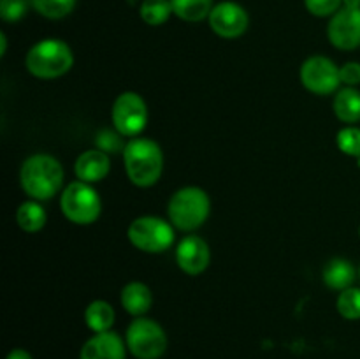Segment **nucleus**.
I'll use <instances>...</instances> for the list:
<instances>
[{
	"label": "nucleus",
	"mask_w": 360,
	"mask_h": 359,
	"mask_svg": "<svg viewBox=\"0 0 360 359\" xmlns=\"http://www.w3.org/2000/svg\"><path fill=\"white\" fill-rule=\"evenodd\" d=\"M125 172L134 185L146 189L160 180L164 171V153L160 144L148 137H132L123 150Z\"/></svg>",
	"instance_id": "obj_1"
},
{
	"label": "nucleus",
	"mask_w": 360,
	"mask_h": 359,
	"mask_svg": "<svg viewBox=\"0 0 360 359\" xmlns=\"http://www.w3.org/2000/svg\"><path fill=\"white\" fill-rule=\"evenodd\" d=\"M21 189L35 201H48L62 189L63 168L48 153L30 155L20 171Z\"/></svg>",
	"instance_id": "obj_2"
},
{
	"label": "nucleus",
	"mask_w": 360,
	"mask_h": 359,
	"mask_svg": "<svg viewBox=\"0 0 360 359\" xmlns=\"http://www.w3.org/2000/svg\"><path fill=\"white\" fill-rule=\"evenodd\" d=\"M74 65V53L60 39H44L28 49L25 67L39 80H55L69 73Z\"/></svg>",
	"instance_id": "obj_3"
},
{
	"label": "nucleus",
	"mask_w": 360,
	"mask_h": 359,
	"mask_svg": "<svg viewBox=\"0 0 360 359\" xmlns=\"http://www.w3.org/2000/svg\"><path fill=\"white\" fill-rule=\"evenodd\" d=\"M211 211V201L206 190L200 187H183L176 190L167 204V215L171 224L179 231L192 232L207 220Z\"/></svg>",
	"instance_id": "obj_4"
},
{
	"label": "nucleus",
	"mask_w": 360,
	"mask_h": 359,
	"mask_svg": "<svg viewBox=\"0 0 360 359\" xmlns=\"http://www.w3.org/2000/svg\"><path fill=\"white\" fill-rule=\"evenodd\" d=\"M60 208L67 220L77 225H90L101 217L102 201L91 183L81 180L69 183L60 197Z\"/></svg>",
	"instance_id": "obj_5"
},
{
	"label": "nucleus",
	"mask_w": 360,
	"mask_h": 359,
	"mask_svg": "<svg viewBox=\"0 0 360 359\" xmlns=\"http://www.w3.org/2000/svg\"><path fill=\"white\" fill-rule=\"evenodd\" d=\"M127 348L137 359H160L167 351L164 327L148 317H136L127 327Z\"/></svg>",
	"instance_id": "obj_6"
},
{
	"label": "nucleus",
	"mask_w": 360,
	"mask_h": 359,
	"mask_svg": "<svg viewBox=\"0 0 360 359\" xmlns=\"http://www.w3.org/2000/svg\"><path fill=\"white\" fill-rule=\"evenodd\" d=\"M127 236L136 248L148 253H162L174 243V225L160 217L144 215L130 222Z\"/></svg>",
	"instance_id": "obj_7"
},
{
	"label": "nucleus",
	"mask_w": 360,
	"mask_h": 359,
	"mask_svg": "<svg viewBox=\"0 0 360 359\" xmlns=\"http://www.w3.org/2000/svg\"><path fill=\"white\" fill-rule=\"evenodd\" d=\"M112 125L123 137H137L148 123V106L136 92H123L111 109Z\"/></svg>",
	"instance_id": "obj_8"
},
{
	"label": "nucleus",
	"mask_w": 360,
	"mask_h": 359,
	"mask_svg": "<svg viewBox=\"0 0 360 359\" xmlns=\"http://www.w3.org/2000/svg\"><path fill=\"white\" fill-rule=\"evenodd\" d=\"M301 81L306 90L316 95L334 94L341 84L340 67L327 56H309L301 67Z\"/></svg>",
	"instance_id": "obj_9"
},
{
	"label": "nucleus",
	"mask_w": 360,
	"mask_h": 359,
	"mask_svg": "<svg viewBox=\"0 0 360 359\" xmlns=\"http://www.w3.org/2000/svg\"><path fill=\"white\" fill-rule=\"evenodd\" d=\"M327 35L334 48L352 51L360 46V9L341 7L329 21Z\"/></svg>",
	"instance_id": "obj_10"
},
{
	"label": "nucleus",
	"mask_w": 360,
	"mask_h": 359,
	"mask_svg": "<svg viewBox=\"0 0 360 359\" xmlns=\"http://www.w3.org/2000/svg\"><path fill=\"white\" fill-rule=\"evenodd\" d=\"M210 27L224 39H238L246 32L250 23L245 7L236 2H220L210 14Z\"/></svg>",
	"instance_id": "obj_11"
},
{
	"label": "nucleus",
	"mask_w": 360,
	"mask_h": 359,
	"mask_svg": "<svg viewBox=\"0 0 360 359\" xmlns=\"http://www.w3.org/2000/svg\"><path fill=\"white\" fill-rule=\"evenodd\" d=\"M211 263L210 245L200 236L190 234L179 241L176 248V264L186 275H200Z\"/></svg>",
	"instance_id": "obj_12"
},
{
	"label": "nucleus",
	"mask_w": 360,
	"mask_h": 359,
	"mask_svg": "<svg viewBox=\"0 0 360 359\" xmlns=\"http://www.w3.org/2000/svg\"><path fill=\"white\" fill-rule=\"evenodd\" d=\"M127 341L115 331L95 333L81 347L79 359H125Z\"/></svg>",
	"instance_id": "obj_13"
},
{
	"label": "nucleus",
	"mask_w": 360,
	"mask_h": 359,
	"mask_svg": "<svg viewBox=\"0 0 360 359\" xmlns=\"http://www.w3.org/2000/svg\"><path fill=\"white\" fill-rule=\"evenodd\" d=\"M109 171H111L109 155L105 151L98 150V148L83 151L76 158V164H74V172H76L77 180L84 183L101 182L109 175Z\"/></svg>",
	"instance_id": "obj_14"
},
{
	"label": "nucleus",
	"mask_w": 360,
	"mask_h": 359,
	"mask_svg": "<svg viewBox=\"0 0 360 359\" xmlns=\"http://www.w3.org/2000/svg\"><path fill=\"white\" fill-rule=\"evenodd\" d=\"M120 301L125 312L134 317H144V313L150 312L153 305V294L151 289L143 282H130L122 289Z\"/></svg>",
	"instance_id": "obj_15"
},
{
	"label": "nucleus",
	"mask_w": 360,
	"mask_h": 359,
	"mask_svg": "<svg viewBox=\"0 0 360 359\" xmlns=\"http://www.w3.org/2000/svg\"><path fill=\"white\" fill-rule=\"evenodd\" d=\"M355 275L357 271H355L354 264L341 257L330 259L323 267V282L327 287L334 289V291H345V289L352 287L355 282Z\"/></svg>",
	"instance_id": "obj_16"
},
{
	"label": "nucleus",
	"mask_w": 360,
	"mask_h": 359,
	"mask_svg": "<svg viewBox=\"0 0 360 359\" xmlns=\"http://www.w3.org/2000/svg\"><path fill=\"white\" fill-rule=\"evenodd\" d=\"M334 115L343 123L360 122V92L355 87H347L340 90L333 102Z\"/></svg>",
	"instance_id": "obj_17"
},
{
	"label": "nucleus",
	"mask_w": 360,
	"mask_h": 359,
	"mask_svg": "<svg viewBox=\"0 0 360 359\" xmlns=\"http://www.w3.org/2000/svg\"><path fill=\"white\" fill-rule=\"evenodd\" d=\"M84 322L94 333L111 331L115 324V308L104 299H95L84 310Z\"/></svg>",
	"instance_id": "obj_18"
},
{
	"label": "nucleus",
	"mask_w": 360,
	"mask_h": 359,
	"mask_svg": "<svg viewBox=\"0 0 360 359\" xmlns=\"http://www.w3.org/2000/svg\"><path fill=\"white\" fill-rule=\"evenodd\" d=\"M48 215L39 201H25L16 210V222L25 232H37L46 225Z\"/></svg>",
	"instance_id": "obj_19"
},
{
	"label": "nucleus",
	"mask_w": 360,
	"mask_h": 359,
	"mask_svg": "<svg viewBox=\"0 0 360 359\" xmlns=\"http://www.w3.org/2000/svg\"><path fill=\"white\" fill-rule=\"evenodd\" d=\"M172 13L183 21H202L213 11V0H171Z\"/></svg>",
	"instance_id": "obj_20"
},
{
	"label": "nucleus",
	"mask_w": 360,
	"mask_h": 359,
	"mask_svg": "<svg viewBox=\"0 0 360 359\" xmlns=\"http://www.w3.org/2000/svg\"><path fill=\"white\" fill-rule=\"evenodd\" d=\"M139 14L144 23L158 27V25H164L174 13H172L171 0H143Z\"/></svg>",
	"instance_id": "obj_21"
},
{
	"label": "nucleus",
	"mask_w": 360,
	"mask_h": 359,
	"mask_svg": "<svg viewBox=\"0 0 360 359\" xmlns=\"http://www.w3.org/2000/svg\"><path fill=\"white\" fill-rule=\"evenodd\" d=\"M77 0H30L32 7L49 20H62L72 13Z\"/></svg>",
	"instance_id": "obj_22"
},
{
	"label": "nucleus",
	"mask_w": 360,
	"mask_h": 359,
	"mask_svg": "<svg viewBox=\"0 0 360 359\" xmlns=\"http://www.w3.org/2000/svg\"><path fill=\"white\" fill-rule=\"evenodd\" d=\"M336 308L340 315L347 320L360 319V289L348 287L340 292L336 301Z\"/></svg>",
	"instance_id": "obj_23"
},
{
	"label": "nucleus",
	"mask_w": 360,
	"mask_h": 359,
	"mask_svg": "<svg viewBox=\"0 0 360 359\" xmlns=\"http://www.w3.org/2000/svg\"><path fill=\"white\" fill-rule=\"evenodd\" d=\"M338 148L343 151L345 155L359 158L360 157V129L359 127L348 125L341 129L336 136Z\"/></svg>",
	"instance_id": "obj_24"
},
{
	"label": "nucleus",
	"mask_w": 360,
	"mask_h": 359,
	"mask_svg": "<svg viewBox=\"0 0 360 359\" xmlns=\"http://www.w3.org/2000/svg\"><path fill=\"white\" fill-rule=\"evenodd\" d=\"M30 0H0V18L7 23H16L27 14Z\"/></svg>",
	"instance_id": "obj_25"
},
{
	"label": "nucleus",
	"mask_w": 360,
	"mask_h": 359,
	"mask_svg": "<svg viewBox=\"0 0 360 359\" xmlns=\"http://www.w3.org/2000/svg\"><path fill=\"white\" fill-rule=\"evenodd\" d=\"M122 134L112 132V130L104 129L97 134V148L105 151V153H116V151L125 150V144L122 139Z\"/></svg>",
	"instance_id": "obj_26"
},
{
	"label": "nucleus",
	"mask_w": 360,
	"mask_h": 359,
	"mask_svg": "<svg viewBox=\"0 0 360 359\" xmlns=\"http://www.w3.org/2000/svg\"><path fill=\"white\" fill-rule=\"evenodd\" d=\"M304 6L313 16H334L343 7V0H304Z\"/></svg>",
	"instance_id": "obj_27"
},
{
	"label": "nucleus",
	"mask_w": 360,
	"mask_h": 359,
	"mask_svg": "<svg viewBox=\"0 0 360 359\" xmlns=\"http://www.w3.org/2000/svg\"><path fill=\"white\" fill-rule=\"evenodd\" d=\"M341 83L347 87H357L360 84V62H347L340 67Z\"/></svg>",
	"instance_id": "obj_28"
},
{
	"label": "nucleus",
	"mask_w": 360,
	"mask_h": 359,
	"mask_svg": "<svg viewBox=\"0 0 360 359\" xmlns=\"http://www.w3.org/2000/svg\"><path fill=\"white\" fill-rule=\"evenodd\" d=\"M6 359H32L30 352H27L25 348H13V351L7 354Z\"/></svg>",
	"instance_id": "obj_29"
},
{
	"label": "nucleus",
	"mask_w": 360,
	"mask_h": 359,
	"mask_svg": "<svg viewBox=\"0 0 360 359\" xmlns=\"http://www.w3.org/2000/svg\"><path fill=\"white\" fill-rule=\"evenodd\" d=\"M343 7H352V9H360V0H343Z\"/></svg>",
	"instance_id": "obj_30"
},
{
	"label": "nucleus",
	"mask_w": 360,
	"mask_h": 359,
	"mask_svg": "<svg viewBox=\"0 0 360 359\" xmlns=\"http://www.w3.org/2000/svg\"><path fill=\"white\" fill-rule=\"evenodd\" d=\"M0 42H2V49H0V55H6V51H7V37H6V34H0Z\"/></svg>",
	"instance_id": "obj_31"
},
{
	"label": "nucleus",
	"mask_w": 360,
	"mask_h": 359,
	"mask_svg": "<svg viewBox=\"0 0 360 359\" xmlns=\"http://www.w3.org/2000/svg\"><path fill=\"white\" fill-rule=\"evenodd\" d=\"M357 162H359V168H360V157L357 158Z\"/></svg>",
	"instance_id": "obj_32"
},
{
	"label": "nucleus",
	"mask_w": 360,
	"mask_h": 359,
	"mask_svg": "<svg viewBox=\"0 0 360 359\" xmlns=\"http://www.w3.org/2000/svg\"><path fill=\"white\" fill-rule=\"evenodd\" d=\"M359 278H360V267H359Z\"/></svg>",
	"instance_id": "obj_33"
},
{
	"label": "nucleus",
	"mask_w": 360,
	"mask_h": 359,
	"mask_svg": "<svg viewBox=\"0 0 360 359\" xmlns=\"http://www.w3.org/2000/svg\"><path fill=\"white\" fill-rule=\"evenodd\" d=\"M359 234H360V231H359Z\"/></svg>",
	"instance_id": "obj_34"
}]
</instances>
